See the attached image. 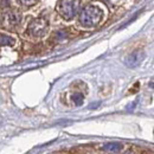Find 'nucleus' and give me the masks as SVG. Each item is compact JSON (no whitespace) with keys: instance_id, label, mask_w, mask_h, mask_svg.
<instances>
[{"instance_id":"nucleus-11","label":"nucleus","mask_w":154,"mask_h":154,"mask_svg":"<svg viewBox=\"0 0 154 154\" xmlns=\"http://www.w3.org/2000/svg\"><path fill=\"white\" fill-rule=\"evenodd\" d=\"M123 154H134L132 151H128V152H126V153H123Z\"/></svg>"},{"instance_id":"nucleus-4","label":"nucleus","mask_w":154,"mask_h":154,"mask_svg":"<svg viewBox=\"0 0 154 154\" xmlns=\"http://www.w3.org/2000/svg\"><path fill=\"white\" fill-rule=\"evenodd\" d=\"M146 54L142 50H136L134 52H132L131 55H128L125 59V64L128 68H135L137 65L141 64V62L145 59Z\"/></svg>"},{"instance_id":"nucleus-7","label":"nucleus","mask_w":154,"mask_h":154,"mask_svg":"<svg viewBox=\"0 0 154 154\" xmlns=\"http://www.w3.org/2000/svg\"><path fill=\"white\" fill-rule=\"evenodd\" d=\"M7 19H8V24H10V25H17V24L19 23L20 18L17 13L11 12V13L7 14Z\"/></svg>"},{"instance_id":"nucleus-9","label":"nucleus","mask_w":154,"mask_h":154,"mask_svg":"<svg viewBox=\"0 0 154 154\" xmlns=\"http://www.w3.org/2000/svg\"><path fill=\"white\" fill-rule=\"evenodd\" d=\"M56 37H57L58 39L65 38V37H66V32H65V31H58L57 33H56Z\"/></svg>"},{"instance_id":"nucleus-10","label":"nucleus","mask_w":154,"mask_h":154,"mask_svg":"<svg viewBox=\"0 0 154 154\" xmlns=\"http://www.w3.org/2000/svg\"><path fill=\"white\" fill-rule=\"evenodd\" d=\"M20 4L21 5H26V6H32V5L37 4V1L36 0H33V1H26V0H24V1H20Z\"/></svg>"},{"instance_id":"nucleus-8","label":"nucleus","mask_w":154,"mask_h":154,"mask_svg":"<svg viewBox=\"0 0 154 154\" xmlns=\"http://www.w3.org/2000/svg\"><path fill=\"white\" fill-rule=\"evenodd\" d=\"M72 101H74V103L76 104V106H82V103H83V100H84V97L83 95L81 94V93H75V94H72Z\"/></svg>"},{"instance_id":"nucleus-2","label":"nucleus","mask_w":154,"mask_h":154,"mask_svg":"<svg viewBox=\"0 0 154 154\" xmlns=\"http://www.w3.org/2000/svg\"><path fill=\"white\" fill-rule=\"evenodd\" d=\"M48 29H49L48 20L44 19V18H37V19H33L30 23V25L27 27V32L31 36L40 37V36H44L46 33Z\"/></svg>"},{"instance_id":"nucleus-1","label":"nucleus","mask_w":154,"mask_h":154,"mask_svg":"<svg viewBox=\"0 0 154 154\" xmlns=\"http://www.w3.org/2000/svg\"><path fill=\"white\" fill-rule=\"evenodd\" d=\"M103 12L100 7L94 5L85 6L79 13V23L85 27H95L102 20Z\"/></svg>"},{"instance_id":"nucleus-5","label":"nucleus","mask_w":154,"mask_h":154,"mask_svg":"<svg viewBox=\"0 0 154 154\" xmlns=\"http://www.w3.org/2000/svg\"><path fill=\"white\" fill-rule=\"evenodd\" d=\"M102 148H103V151L109 152V153H119L123 148V146L120 142H108Z\"/></svg>"},{"instance_id":"nucleus-3","label":"nucleus","mask_w":154,"mask_h":154,"mask_svg":"<svg viewBox=\"0 0 154 154\" xmlns=\"http://www.w3.org/2000/svg\"><path fill=\"white\" fill-rule=\"evenodd\" d=\"M58 11L65 20L72 19L77 12V2L76 1H60L58 4Z\"/></svg>"},{"instance_id":"nucleus-6","label":"nucleus","mask_w":154,"mask_h":154,"mask_svg":"<svg viewBox=\"0 0 154 154\" xmlns=\"http://www.w3.org/2000/svg\"><path fill=\"white\" fill-rule=\"evenodd\" d=\"M13 44H14V39L11 38L10 36L1 35L0 33V46H4V45H13Z\"/></svg>"}]
</instances>
